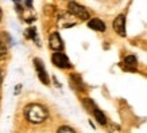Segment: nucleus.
Segmentation results:
<instances>
[{
  "instance_id": "12",
  "label": "nucleus",
  "mask_w": 147,
  "mask_h": 133,
  "mask_svg": "<svg viewBox=\"0 0 147 133\" xmlns=\"http://www.w3.org/2000/svg\"><path fill=\"white\" fill-rule=\"evenodd\" d=\"M7 51H8V49H7V44H5L3 40H0V59L5 58Z\"/></svg>"
},
{
  "instance_id": "13",
  "label": "nucleus",
  "mask_w": 147,
  "mask_h": 133,
  "mask_svg": "<svg viewBox=\"0 0 147 133\" xmlns=\"http://www.w3.org/2000/svg\"><path fill=\"white\" fill-rule=\"evenodd\" d=\"M57 133H76L74 129L70 128V126H61V128L57 130Z\"/></svg>"
},
{
  "instance_id": "7",
  "label": "nucleus",
  "mask_w": 147,
  "mask_h": 133,
  "mask_svg": "<svg viewBox=\"0 0 147 133\" xmlns=\"http://www.w3.org/2000/svg\"><path fill=\"white\" fill-rule=\"evenodd\" d=\"M49 46H50V49L54 50V51H57V53L63 49V42H62V39H61V36H59L58 32H53V34L50 35Z\"/></svg>"
},
{
  "instance_id": "2",
  "label": "nucleus",
  "mask_w": 147,
  "mask_h": 133,
  "mask_svg": "<svg viewBox=\"0 0 147 133\" xmlns=\"http://www.w3.org/2000/svg\"><path fill=\"white\" fill-rule=\"evenodd\" d=\"M16 11L20 15V18L27 23H31L35 20V13L32 11V3L31 1H16L15 3Z\"/></svg>"
},
{
  "instance_id": "10",
  "label": "nucleus",
  "mask_w": 147,
  "mask_h": 133,
  "mask_svg": "<svg viewBox=\"0 0 147 133\" xmlns=\"http://www.w3.org/2000/svg\"><path fill=\"white\" fill-rule=\"evenodd\" d=\"M93 116H94V118H96V121H97L100 125H105V124H107V117H105V114H104L101 110L94 109V110H93Z\"/></svg>"
},
{
  "instance_id": "15",
  "label": "nucleus",
  "mask_w": 147,
  "mask_h": 133,
  "mask_svg": "<svg viewBox=\"0 0 147 133\" xmlns=\"http://www.w3.org/2000/svg\"><path fill=\"white\" fill-rule=\"evenodd\" d=\"M0 20H1V9H0Z\"/></svg>"
},
{
  "instance_id": "14",
  "label": "nucleus",
  "mask_w": 147,
  "mask_h": 133,
  "mask_svg": "<svg viewBox=\"0 0 147 133\" xmlns=\"http://www.w3.org/2000/svg\"><path fill=\"white\" fill-rule=\"evenodd\" d=\"M1 81H3V74H1V71H0V85H1Z\"/></svg>"
},
{
  "instance_id": "6",
  "label": "nucleus",
  "mask_w": 147,
  "mask_h": 133,
  "mask_svg": "<svg viewBox=\"0 0 147 133\" xmlns=\"http://www.w3.org/2000/svg\"><path fill=\"white\" fill-rule=\"evenodd\" d=\"M113 30L116 34L120 36H125V16L124 15H117L113 20Z\"/></svg>"
},
{
  "instance_id": "5",
  "label": "nucleus",
  "mask_w": 147,
  "mask_h": 133,
  "mask_svg": "<svg viewBox=\"0 0 147 133\" xmlns=\"http://www.w3.org/2000/svg\"><path fill=\"white\" fill-rule=\"evenodd\" d=\"M34 66H35V69H36L38 78L40 80V82H42V84H45V85H49V82H50L49 74H47V71H46V69H45V66H43L42 61L38 59V58H35V59H34Z\"/></svg>"
},
{
  "instance_id": "1",
  "label": "nucleus",
  "mask_w": 147,
  "mask_h": 133,
  "mask_svg": "<svg viewBox=\"0 0 147 133\" xmlns=\"http://www.w3.org/2000/svg\"><path fill=\"white\" fill-rule=\"evenodd\" d=\"M24 117L32 124H40L49 117V112L39 104H30L24 108Z\"/></svg>"
},
{
  "instance_id": "11",
  "label": "nucleus",
  "mask_w": 147,
  "mask_h": 133,
  "mask_svg": "<svg viewBox=\"0 0 147 133\" xmlns=\"http://www.w3.org/2000/svg\"><path fill=\"white\" fill-rule=\"evenodd\" d=\"M26 38H30V39H34L35 40L36 44H39V39H38V36H36V31L35 28H28V30H26Z\"/></svg>"
},
{
  "instance_id": "3",
  "label": "nucleus",
  "mask_w": 147,
  "mask_h": 133,
  "mask_svg": "<svg viewBox=\"0 0 147 133\" xmlns=\"http://www.w3.org/2000/svg\"><path fill=\"white\" fill-rule=\"evenodd\" d=\"M67 8H69V12L71 15H74L76 18L81 19V20H89V12H88V9L80 5L76 1H70L69 4H67Z\"/></svg>"
},
{
  "instance_id": "8",
  "label": "nucleus",
  "mask_w": 147,
  "mask_h": 133,
  "mask_svg": "<svg viewBox=\"0 0 147 133\" xmlns=\"http://www.w3.org/2000/svg\"><path fill=\"white\" fill-rule=\"evenodd\" d=\"M136 65H138V61L134 55H128V57L124 58V61L121 63V67L124 70H129V71H134L136 70Z\"/></svg>"
},
{
  "instance_id": "4",
  "label": "nucleus",
  "mask_w": 147,
  "mask_h": 133,
  "mask_svg": "<svg viewBox=\"0 0 147 133\" xmlns=\"http://www.w3.org/2000/svg\"><path fill=\"white\" fill-rule=\"evenodd\" d=\"M51 62L54 63V66L59 67V69H67V67L71 66L69 58L63 53H54L53 57H51Z\"/></svg>"
},
{
  "instance_id": "9",
  "label": "nucleus",
  "mask_w": 147,
  "mask_h": 133,
  "mask_svg": "<svg viewBox=\"0 0 147 133\" xmlns=\"http://www.w3.org/2000/svg\"><path fill=\"white\" fill-rule=\"evenodd\" d=\"M88 26H89L92 30H94V31H98V32H104V31H105V23L102 22L101 19H98V18L89 19Z\"/></svg>"
}]
</instances>
